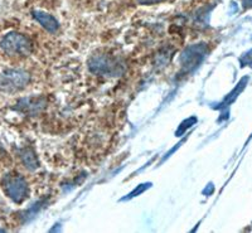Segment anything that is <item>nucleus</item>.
Returning a JSON list of instances; mask_svg holds the SVG:
<instances>
[{
	"instance_id": "nucleus-8",
	"label": "nucleus",
	"mask_w": 252,
	"mask_h": 233,
	"mask_svg": "<svg viewBox=\"0 0 252 233\" xmlns=\"http://www.w3.org/2000/svg\"><path fill=\"white\" fill-rule=\"evenodd\" d=\"M20 159L23 161L24 167L28 168L29 170H35L39 167L37 155H35V153L31 149V147H24V149L20 151Z\"/></svg>"
},
{
	"instance_id": "nucleus-2",
	"label": "nucleus",
	"mask_w": 252,
	"mask_h": 233,
	"mask_svg": "<svg viewBox=\"0 0 252 233\" xmlns=\"http://www.w3.org/2000/svg\"><path fill=\"white\" fill-rule=\"evenodd\" d=\"M4 193L15 203H22L28 197V184L26 179L17 173H9L1 180Z\"/></svg>"
},
{
	"instance_id": "nucleus-9",
	"label": "nucleus",
	"mask_w": 252,
	"mask_h": 233,
	"mask_svg": "<svg viewBox=\"0 0 252 233\" xmlns=\"http://www.w3.org/2000/svg\"><path fill=\"white\" fill-rule=\"evenodd\" d=\"M140 4H144V5H152V4H158V3H163L165 0H138Z\"/></svg>"
},
{
	"instance_id": "nucleus-5",
	"label": "nucleus",
	"mask_w": 252,
	"mask_h": 233,
	"mask_svg": "<svg viewBox=\"0 0 252 233\" xmlns=\"http://www.w3.org/2000/svg\"><path fill=\"white\" fill-rule=\"evenodd\" d=\"M206 51L207 48L204 44H195V46H190L189 48H187L181 57L182 67L187 72L197 68L206 56Z\"/></svg>"
},
{
	"instance_id": "nucleus-10",
	"label": "nucleus",
	"mask_w": 252,
	"mask_h": 233,
	"mask_svg": "<svg viewBox=\"0 0 252 233\" xmlns=\"http://www.w3.org/2000/svg\"><path fill=\"white\" fill-rule=\"evenodd\" d=\"M242 4H244L245 8H251L252 0H242Z\"/></svg>"
},
{
	"instance_id": "nucleus-7",
	"label": "nucleus",
	"mask_w": 252,
	"mask_h": 233,
	"mask_svg": "<svg viewBox=\"0 0 252 233\" xmlns=\"http://www.w3.org/2000/svg\"><path fill=\"white\" fill-rule=\"evenodd\" d=\"M32 15L49 33H56L60 29V24H58L57 19L55 17H52L51 14H48V13L40 12V10H33Z\"/></svg>"
},
{
	"instance_id": "nucleus-1",
	"label": "nucleus",
	"mask_w": 252,
	"mask_h": 233,
	"mask_svg": "<svg viewBox=\"0 0 252 233\" xmlns=\"http://www.w3.org/2000/svg\"><path fill=\"white\" fill-rule=\"evenodd\" d=\"M91 72L102 76H120L124 72V64L118 58L110 55H94L89 59Z\"/></svg>"
},
{
	"instance_id": "nucleus-11",
	"label": "nucleus",
	"mask_w": 252,
	"mask_h": 233,
	"mask_svg": "<svg viewBox=\"0 0 252 233\" xmlns=\"http://www.w3.org/2000/svg\"><path fill=\"white\" fill-rule=\"evenodd\" d=\"M251 66H252V60H251Z\"/></svg>"
},
{
	"instance_id": "nucleus-6",
	"label": "nucleus",
	"mask_w": 252,
	"mask_h": 233,
	"mask_svg": "<svg viewBox=\"0 0 252 233\" xmlns=\"http://www.w3.org/2000/svg\"><path fill=\"white\" fill-rule=\"evenodd\" d=\"M47 105V101L44 97H24L20 98L15 104L14 110L24 115L34 116L37 114L42 113Z\"/></svg>"
},
{
	"instance_id": "nucleus-3",
	"label": "nucleus",
	"mask_w": 252,
	"mask_h": 233,
	"mask_svg": "<svg viewBox=\"0 0 252 233\" xmlns=\"http://www.w3.org/2000/svg\"><path fill=\"white\" fill-rule=\"evenodd\" d=\"M4 52L13 57H26L32 52L31 40L19 33H9L0 43Z\"/></svg>"
},
{
	"instance_id": "nucleus-4",
	"label": "nucleus",
	"mask_w": 252,
	"mask_h": 233,
	"mask_svg": "<svg viewBox=\"0 0 252 233\" xmlns=\"http://www.w3.org/2000/svg\"><path fill=\"white\" fill-rule=\"evenodd\" d=\"M29 82V75L20 69H6L0 75V89L13 92L23 88Z\"/></svg>"
}]
</instances>
